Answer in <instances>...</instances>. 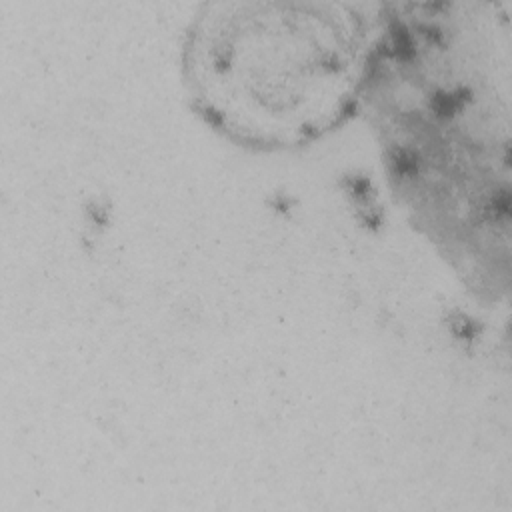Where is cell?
I'll return each instance as SVG.
<instances>
[{"label":"cell","instance_id":"1","mask_svg":"<svg viewBox=\"0 0 512 512\" xmlns=\"http://www.w3.org/2000/svg\"><path fill=\"white\" fill-rule=\"evenodd\" d=\"M370 50L368 24L336 4H220L186 46L190 90L242 140L286 146L350 106Z\"/></svg>","mask_w":512,"mask_h":512}]
</instances>
